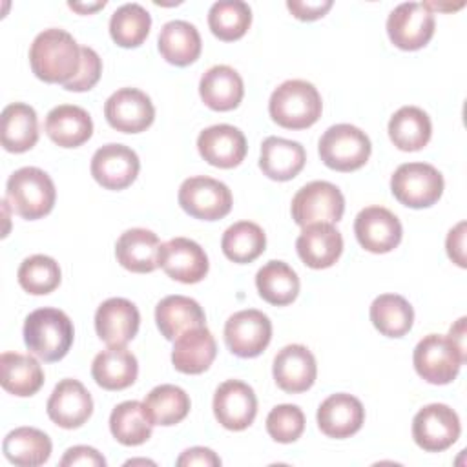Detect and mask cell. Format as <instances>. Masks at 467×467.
<instances>
[{
    "instance_id": "6da1fadb",
    "label": "cell",
    "mask_w": 467,
    "mask_h": 467,
    "mask_svg": "<svg viewBox=\"0 0 467 467\" xmlns=\"http://www.w3.org/2000/svg\"><path fill=\"white\" fill-rule=\"evenodd\" d=\"M33 73L49 84H67L82 64V47L64 29H44L29 47Z\"/></svg>"
},
{
    "instance_id": "7a4b0ae2",
    "label": "cell",
    "mask_w": 467,
    "mask_h": 467,
    "mask_svg": "<svg viewBox=\"0 0 467 467\" xmlns=\"http://www.w3.org/2000/svg\"><path fill=\"white\" fill-rule=\"evenodd\" d=\"M73 323L58 308L33 310L24 321V343L31 354L44 361L62 359L73 345Z\"/></svg>"
},
{
    "instance_id": "3957f363",
    "label": "cell",
    "mask_w": 467,
    "mask_h": 467,
    "mask_svg": "<svg viewBox=\"0 0 467 467\" xmlns=\"http://www.w3.org/2000/svg\"><path fill=\"white\" fill-rule=\"evenodd\" d=\"M323 102L314 84L306 80H286L279 84L268 102L274 122L286 130H305L321 117Z\"/></svg>"
},
{
    "instance_id": "277c9868",
    "label": "cell",
    "mask_w": 467,
    "mask_h": 467,
    "mask_svg": "<svg viewBox=\"0 0 467 467\" xmlns=\"http://www.w3.org/2000/svg\"><path fill=\"white\" fill-rule=\"evenodd\" d=\"M57 199L51 177L35 166H26L11 173L5 186V201L11 210L29 221L47 215Z\"/></svg>"
},
{
    "instance_id": "5b68a950",
    "label": "cell",
    "mask_w": 467,
    "mask_h": 467,
    "mask_svg": "<svg viewBox=\"0 0 467 467\" xmlns=\"http://www.w3.org/2000/svg\"><path fill=\"white\" fill-rule=\"evenodd\" d=\"M465 358V350H462L449 336L441 334H429L420 339L412 354L418 376L432 385L451 383L458 376Z\"/></svg>"
},
{
    "instance_id": "8992f818",
    "label": "cell",
    "mask_w": 467,
    "mask_h": 467,
    "mask_svg": "<svg viewBox=\"0 0 467 467\" xmlns=\"http://www.w3.org/2000/svg\"><path fill=\"white\" fill-rule=\"evenodd\" d=\"M372 146L365 131L352 124L330 126L319 139V157L330 170L354 171L370 157Z\"/></svg>"
},
{
    "instance_id": "52a82bcc",
    "label": "cell",
    "mask_w": 467,
    "mask_h": 467,
    "mask_svg": "<svg viewBox=\"0 0 467 467\" xmlns=\"http://www.w3.org/2000/svg\"><path fill=\"white\" fill-rule=\"evenodd\" d=\"M390 192L409 208H429L443 193V177L432 164L405 162L392 173Z\"/></svg>"
},
{
    "instance_id": "ba28073f",
    "label": "cell",
    "mask_w": 467,
    "mask_h": 467,
    "mask_svg": "<svg viewBox=\"0 0 467 467\" xmlns=\"http://www.w3.org/2000/svg\"><path fill=\"white\" fill-rule=\"evenodd\" d=\"M345 197L341 190L327 181H312L297 190L292 199V219L299 226L316 223L334 224L343 217Z\"/></svg>"
},
{
    "instance_id": "9c48e42d",
    "label": "cell",
    "mask_w": 467,
    "mask_h": 467,
    "mask_svg": "<svg viewBox=\"0 0 467 467\" xmlns=\"http://www.w3.org/2000/svg\"><path fill=\"white\" fill-rule=\"evenodd\" d=\"M181 208L201 221H217L232 210V192L217 179L197 175L182 181L179 188Z\"/></svg>"
},
{
    "instance_id": "30bf717a",
    "label": "cell",
    "mask_w": 467,
    "mask_h": 467,
    "mask_svg": "<svg viewBox=\"0 0 467 467\" xmlns=\"http://www.w3.org/2000/svg\"><path fill=\"white\" fill-rule=\"evenodd\" d=\"M462 432L458 414L443 403H431L420 409L412 420V438L427 452L449 449Z\"/></svg>"
},
{
    "instance_id": "8fae6325",
    "label": "cell",
    "mask_w": 467,
    "mask_h": 467,
    "mask_svg": "<svg viewBox=\"0 0 467 467\" xmlns=\"http://www.w3.org/2000/svg\"><path fill=\"white\" fill-rule=\"evenodd\" d=\"M387 33L390 42L403 51L421 49L434 35V13L425 4H400L387 18Z\"/></svg>"
},
{
    "instance_id": "7c38bea8",
    "label": "cell",
    "mask_w": 467,
    "mask_h": 467,
    "mask_svg": "<svg viewBox=\"0 0 467 467\" xmlns=\"http://www.w3.org/2000/svg\"><path fill=\"white\" fill-rule=\"evenodd\" d=\"M272 339V323L266 314L248 308L228 317L224 325V341L232 354L239 358L259 356Z\"/></svg>"
},
{
    "instance_id": "4fadbf2b",
    "label": "cell",
    "mask_w": 467,
    "mask_h": 467,
    "mask_svg": "<svg viewBox=\"0 0 467 467\" xmlns=\"http://www.w3.org/2000/svg\"><path fill=\"white\" fill-rule=\"evenodd\" d=\"M108 124L122 133H140L155 119V108L150 97L137 88H120L104 104Z\"/></svg>"
},
{
    "instance_id": "5bb4252c",
    "label": "cell",
    "mask_w": 467,
    "mask_h": 467,
    "mask_svg": "<svg viewBox=\"0 0 467 467\" xmlns=\"http://www.w3.org/2000/svg\"><path fill=\"white\" fill-rule=\"evenodd\" d=\"M354 234L367 252L387 254L400 244L403 228L390 210L383 206H367L354 221Z\"/></svg>"
},
{
    "instance_id": "9a60e30c",
    "label": "cell",
    "mask_w": 467,
    "mask_h": 467,
    "mask_svg": "<svg viewBox=\"0 0 467 467\" xmlns=\"http://www.w3.org/2000/svg\"><path fill=\"white\" fill-rule=\"evenodd\" d=\"M140 161L124 144H106L91 157V175L106 190H124L139 175Z\"/></svg>"
},
{
    "instance_id": "2e32d148",
    "label": "cell",
    "mask_w": 467,
    "mask_h": 467,
    "mask_svg": "<svg viewBox=\"0 0 467 467\" xmlns=\"http://www.w3.org/2000/svg\"><path fill=\"white\" fill-rule=\"evenodd\" d=\"M213 414L228 431H243L257 414V398L250 385L239 379L221 383L213 394Z\"/></svg>"
},
{
    "instance_id": "e0dca14e",
    "label": "cell",
    "mask_w": 467,
    "mask_h": 467,
    "mask_svg": "<svg viewBox=\"0 0 467 467\" xmlns=\"http://www.w3.org/2000/svg\"><path fill=\"white\" fill-rule=\"evenodd\" d=\"M159 266L166 272L168 277L193 285L204 279L208 274V257L204 250L192 239L173 237L161 244Z\"/></svg>"
},
{
    "instance_id": "ac0fdd59",
    "label": "cell",
    "mask_w": 467,
    "mask_h": 467,
    "mask_svg": "<svg viewBox=\"0 0 467 467\" xmlns=\"http://www.w3.org/2000/svg\"><path fill=\"white\" fill-rule=\"evenodd\" d=\"M46 410L49 420L58 427L77 429L89 420L93 412V400L78 379L66 378L53 389Z\"/></svg>"
},
{
    "instance_id": "d6986e66",
    "label": "cell",
    "mask_w": 467,
    "mask_h": 467,
    "mask_svg": "<svg viewBox=\"0 0 467 467\" xmlns=\"http://www.w3.org/2000/svg\"><path fill=\"white\" fill-rule=\"evenodd\" d=\"M140 314L137 306L124 297L106 299L95 312V330L109 347H124L139 330Z\"/></svg>"
},
{
    "instance_id": "ffe728a7",
    "label": "cell",
    "mask_w": 467,
    "mask_h": 467,
    "mask_svg": "<svg viewBox=\"0 0 467 467\" xmlns=\"http://www.w3.org/2000/svg\"><path fill=\"white\" fill-rule=\"evenodd\" d=\"M246 139L243 131L230 124H215L202 130L197 137L201 157L215 168H235L246 155Z\"/></svg>"
},
{
    "instance_id": "44dd1931",
    "label": "cell",
    "mask_w": 467,
    "mask_h": 467,
    "mask_svg": "<svg viewBox=\"0 0 467 467\" xmlns=\"http://www.w3.org/2000/svg\"><path fill=\"white\" fill-rule=\"evenodd\" d=\"M274 379L277 387L290 394L308 390L317 376L314 354L303 345H286L274 358Z\"/></svg>"
},
{
    "instance_id": "7402d4cb",
    "label": "cell",
    "mask_w": 467,
    "mask_h": 467,
    "mask_svg": "<svg viewBox=\"0 0 467 467\" xmlns=\"http://www.w3.org/2000/svg\"><path fill=\"white\" fill-rule=\"evenodd\" d=\"M363 421L365 409L352 394H332L317 409V425L328 438H348L361 429Z\"/></svg>"
},
{
    "instance_id": "603a6c76",
    "label": "cell",
    "mask_w": 467,
    "mask_h": 467,
    "mask_svg": "<svg viewBox=\"0 0 467 467\" xmlns=\"http://www.w3.org/2000/svg\"><path fill=\"white\" fill-rule=\"evenodd\" d=\"M301 261L316 270L332 266L343 252V237L328 223H316L303 228L296 241Z\"/></svg>"
},
{
    "instance_id": "cb8c5ba5",
    "label": "cell",
    "mask_w": 467,
    "mask_h": 467,
    "mask_svg": "<svg viewBox=\"0 0 467 467\" xmlns=\"http://www.w3.org/2000/svg\"><path fill=\"white\" fill-rule=\"evenodd\" d=\"M161 241L146 228H131L120 234L115 244L117 261L130 272L148 274L159 266Z\"/></svg>"
},
{
    "instance_id": "d4e9b609",
    "label": "cell",
    "mask_w": 467,
    "mask_h": 467,
    "mask_svg": "<svg viewBox=\"0 0 467 467\" xmlns=\"http://www.w3.org/2000/svg\"><path fill=\"white\" fill-rule=\"evenodd\" d=\"M199 95L202 102L215 111L235 109L244 95L241 75L224 64L212 66L199 82Z\"/></svg>"
},
{
    "instance_id": "484cf974",
    "label": "cell",
    "mask_w": 467,
    "mask_h": 467,
    "mask_svg": "<svg viewBox=\"0 0 467 467\" xmlns=\"http://www.w3.org/2000/svg\"><path fill=\"white\" fill-rule=\"evenodd\" d=\"M155 321L161 334L175 341L184 332L206 327V316L201 305L186 296H166L155 306Z\"/></svg>"
},
{
    "instance_id": "4316f807",
    "label": "cell",
    "mask_w": 467,
    "mask_h": 467,
    "mask_svg": "<svg viewBox=\"0 0 467 467\" xmlns=\"http://www.w3.org/2000/svg\"><path fill=\"white\" fill-rule=\"evenodd\" d=\"M139 374L137 358L126 347H108L91 363L95 383L106 390H122L135 383Z\"/></svg>"
},
{
    "instance_id": "83f0119b",
    "label": "cell",
    "mask_w": 467,
    "mask_h": 467,
    "mask_svg": "<svg viewBox=\"0 0 467 467\" xmlns=\"http://www.w3.org/2000/svg\"><path fill=\"white\" fill-rule=\"evenodd\" d=\"M47 137L62 148H77L84 144L93 133V122L89 113L73 104H60L53 108L46 117Z\"/></svg>"
},
{
    "instance_id": "f1b7e54d",
    "label": "cell",
    "mask_w": 467,
    "mask_h": 467,
    "mask_svg": "<svg viewBox=\"0 0 467 467\" xmlns=\"http://www.w3.org/2000/svg\"><path fill=\"white\" fill-rule=\"evenodd\" d=\"M306 153L305 148L288 139L266 137L261 144L259 168L272 181H290L305 166Z\"/></svg>"
},
{
    "instance_id": "f546056e",
    "label": "cell",
    "mask_w": 467,
    "mask_h": 467,
    "mask_svg": "<svg viewBox=\"0 0 467 467\" xmlns=\"http://www.w3.org/2000/svg\"><path fill=\"white\" fill-rule=\"evenodd\" d=\"M217 354V345L206 327L184 332L175 339L171 363L182 374H201L208 370Z\"/></svg>"
},
{
    "instance_id": "4dcf8cb0",
    "label": "cell",
    "mask_w": 467,
    "mask_h": 467,
    "mask_svg": "<svg viewBox=\"0 0 467 467\" xmlns=\"http://www.w3.org/2000/svg\"><path fill=\"white\" fill-rule=\"evenodd\" d=\"M2 146L11 153H24L38 140L36 111L24 102H13L2 111Z\"/></svg>"
},
{
    "instance_id": "1f68e13d",
    "label": "cell",
    "mask_w": 467,
    "mask_h": 467,
    "mask_svg": "<svg viewBox=\"0 0 467 467\" xmlns=\"http://www.w3.org/2000/svg\"><path fill=\"white\" fill-rule=\"evenodd\" d=\"M201 35L193 24L184 20L166 22L159 33V53L173 66H190L201 55Z\"/></svg>"
},
{
    "instance_id": "d6a6232c",
    "label": "cell",
    "mask_w": 467,
    "mask_h": 467,
    "mask_svg": "<svg viewBox=\"0 0 467 467\" xmlns=\"http://www.w3.org/2000/svg\"><path fill=\"white\" fill-rule=\"evenodd\" d=\"M0 383L4 390L27 398L44 385V370L33 356L18 352H4L0 356Z\"/></svg>"
},
{
    "instance_id": "836d02e7",
    "label": "cell",
    "mask_w": 467,
    "mask_h": 467,
    "mask_svg": "<svg viewBox=\"0 0 467 467\" xmlns=\"http://www.w3.org/2000/svg\"><path fill=\"white\" fill-rule=\"evenodd\" d=\"M51 440L35 427H18L11 431L2 443L4 456L20 467H36L49 460Z\"/></svg>"
},
{
    "instance_id": "e575fe53",
    "label": "cell",
    "mask_w": 467,
    "mask_h": 467,
    "mask_svg": "<svg viewBox=\"0 0 467 467\" xmlns=\"http://www.w3.org/2000/svg\"><path fill=\"white\" fill-rule=\"evenodd\" d=\"M429 115L416 106L400 108L389 120V137L401 151H418L431 140Z\"/></svg>"
},
{
    "instance_id": "d590c367",
    "label": "cell",
    "mask_w": 467,
    "mask_h": 467,
    "mask_svg": "<svg viewBox=\"0 0 467 467\" xmlns=\"http://www.w3.org/2000/svg\"><path fill=\"white\" fill-rule=\"evenodd\" d=\"M259 296L275 306L290 305L299 294V277L283 261H268L255 275Z\"/></svg>"
},
{
    "instance_id": "8d00e7d4",
    "label": "cell",
    "mask_w": 467,
    "mask_h": 467,
    "mask_svg": "<svg viewBox=\"0 0 467 467\" xmlns=\"http://www.w3.org/2000/svg\"><path fill=\"white\" fill-rule=\"evenodd\" d=\"M370 321L387 337H401L412 328L414 310L398 294H381L370 305Z\"/></svg>"
},
{
    "instance_id": "74e56055",
    "label": "cell",
    "mask_w": 467,
    "mask_h": 467,
    "mask_svg": "<svg viewBox=\"0 0 467 467\" xmlns=\"http://www.w3.org/2000/svg\"><path fill=\"white\" fill-rule=\"evenodd\" d=\"M151 420L140 401H122L109 414V431L122 445H140L151 436Z\"/></svg>"
},
{
    "instance_id": "f35d334b",
    "label": "cell",
    "mask_w": 467,
    "mask_h": 467,
    "mask_svg": "<svg viewBox=\"0 0 467 467\" xmlns=\"http://www.w3.org/2000/svg\"><path fill=\"white\" fill-rule=\"evenodd\" d=\"M266 246V235L263 228L252 221H239L226 228L221 239L223 254L239 265L257 259Z\"/></svg>"
},
{
    "instance_id": "ab89813d",
    "label": "cell",
    "mask_w": 467,
    "mask_h": 467,
    "mask_svg": "<svg viewBox=\"0 0 467 467\" xmlns=\"http://www.w3.org/2000/svg\"><path fill=\"white\" fill-rule=\"evenodd\" d=\"M146 412L153 425L170 427L182 421L190 412V398L177 385H159L144 400Z\"/></svg>"
},
{
    "instance_id": "60d3db41",
    "label": "cell",
    "mask_w": 467,
    "mask_h": 467,
    "mask_svg": "<svg viewBox=\"0 0 467 467\" xmlns=\"http://www.w3.org/2000/svg\"><path fill=\"white\" fill-rule=\"evenodd\" d=\"M252 24V9L243 0H221L208 11V26L212 33L224 42L244 36Z\"/></svg>"
},
{
    "instance_id": "b9f144b4",
    "label": "cell",
    "mask_w": 467,
    "mask_h": 467,
    "mask_svg": "<svg viewBox=\"0 0 467 467\" xmlns=\"http://www.w3.org/2000/svg\"><path fill=\"white\" fill-rule=\"evenodd\" d=\"M151 27V16L140 4H124L109 18V35L120 47H139Z\"/></svg>"
},
{
    "instance_id": "7bdbcfd3",
    "label": "cell",
    "mask_w": 467,
    "mask_h": 467,
    "mask_svg": "<svg viewBox=\"0 0 467 467\" xmlns=\"http://www.w3.org/2000/svg\"><path fill=\"white\" fill-rule=\"evenodd\" d=\"M60 266L49 255H31L18 268L20 286L33 296H46L60 285Z\"/></svg>"
},
{
    "instance_id": "ee69618b",
    "label": "cell",
    "mask_w": 467,
    "mask_h": 467,
    "mask_svg": "<svg viewBox=\"0 0 467 467\" xmlns=\"http://www.w3.org/2000/svg\"><path fill=\"white\" fill-rule=\"evenodd\" d=\"M305 431V414L297 405H277L266 416V432L279 443L296 441Z\"/></svg>"
},
{
    "instance_id": "f6af8a7d",
    "label": "cell",
    "mask_w": 467,
    "mask_h": 467,
    "mask_svg": "<svg viewBox=\"0 0 467 467\" xmlns=\"http://www.w3.org/2000/svg\"><path fill=\"white\" fill-rule=\"evenodd\" d=\"M102 73V60L91 47H82V64L73 80L64 84L67 91H88L91 89Z\"/></svg>"
},
{
    "instance_id": "bcb514c9",
    "label": "cell",
    "mask_w": 467,
    "mask_h": 467,
    "mask_svg": "<svg viewBox=\"0 0 467 467\" xmlns=\"http://www.w3.org/2000/svg\"><path fill=\"white\" fill-rule=\"evenodd\" d=\"M60 465L62 467H67V465H89V467H104L106 465V460L104 456L93 449V447H88V445H75L71 449L66 451L64 458L60 460Z\"/></svg>"
},
{
    "instance_id": "7dc6e473",
    "label": "cell",
    "mask_w": 467,
    "mask_h": 467,
    "mask_svg": "<svg viewBox=\"0 0 467 467\" xmlns=\"http://www.w3.org/2000/svg\"><path fill=\"white\" fill-rule=\"evenodd\" d=\"M288 11L303 22H312L327 15V11L332 7V0H317V2H303V0H288L286 2Z\"/></svg>"
},
{
    "instance_id": "c3c4849f",
    "label": "cell",
    "mask_w": 467,
    "mask_h": 467,
    "mask_svg": "<svg viewBox=\"0 0 467 467\" xmlns=\"http://www.w3.org/2000/svg\"><path fill=\"white\" fill-rule=\"evenodd\" d=\"M179 467H192V465H202V467H217L221 465V458L206 447H192L186 449L179 458H177Z\"/></svg>"
},
{
    "instance_id": "681fc988",
    "label": "cell",
    "mask_w": 467,
    "mask_h": 467,
    "mask_svg": "<svg viewBox=\"0 0 467 467\" xmlns=\"http://www.w3.org/2000/svg\"><path fill=\"white\" fill-rule=\"evenodd\" d=\"M447 254L458 266L465 268V223H458L454 228H451L447 241Z\"/></svg>"
},
{
    "instance_id": "f907efd6",
    "label": "cell",
    "mask_w": 467,
    "mask_h": 467,
    "mask_svg": "<svg viewBox=\"0 0 467 467\" xmlns=\"http://www.w3.org/2000/svg\"><path fill=\"white\" fill-rule=\"evenodd\" d=\"M449 337L462 348L465 350V317H460L449 330Z\"/></svg>"
},
{
    "instance_id": "816d5d0a",
    "label": "cell",
    "mask_w": 467,
    "mask_h": 467,
    "mask_svg": "<svg viewBox=\"0 0 467 467\" xmlns=\"http://www.w3.org/2000/svg\"><path fill=\"white\" fill-rule=\"evenodd\" d=\"M71 9H75V11H78V13H91V11H97V9H102L104 5H106V2L102 0V2H97V4H73V2H69L67 4Z\"/></svg>"
},
{
    "instance_id": "f5cc1de1",
    "label": "cell",
    "mask_w": 467,
    "mask_h": 467,
    "mask_svg": "<svg viewBox=\"0 0 467 467\" xmlns=\"http://www.w3.org/2000/svg\"><path fill=\"white\" fill-rule=\"evenodd\" d=\"M128 465L130 463H153V462H148V460H131V462H126Z\"/></svg>"
}]
</instances>
